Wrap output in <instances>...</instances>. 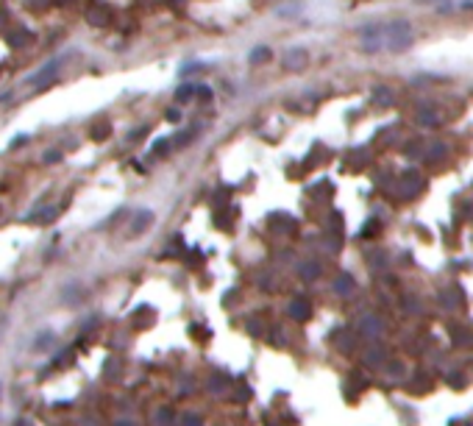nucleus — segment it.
Instances as JSON below:
<instances>
[{"mask_svg": "<svg viewBox=\"0 0 473 426\" xmlns=\"http://www.w3.org/2000/svg\"><path fill=\"white\" fill-rule=\"evenodd\" d=\"M53 72H56V62H50V64H45L39 72H33V76H31V84L36 86V90H39V86H45L47 81H50Z\"/></svg>", "mask_w": 473, "mask_h": 426, "instance_id": "obj_1", "label": "nucleus"}, {"mask_svg": "<svg viewBox=\"0 0 473 426\" xmlns=\"http://www.w3.org/2000/svg\"><path fill=\"white\" fill-rule=\"evenodd\" d=\"M31 42H33V34H28L25 28H17V31L8 34V45H14V48H25Z\"/></svg>", "mask_w": 473, "mask_h": 426, "instance_id": "obj_2", "label": "nucleus"}, {"mask_svg": "<svg viewBox=\"0 0 473 426\" xmlns=\"http://www.w3.org/2000/svg\"><path fill=\"white\" fill-rule=\"evenodd\" d=\"M28 3H31V6H36V8H45L47 3H53V0H28Z\"/></svg>", "mask_w": 473, "mask_h": 426, "instance_id": "obj_3", "label": "nucleus"}, {"mask_svg": "<svg viewBox=\"0 0 473 426\" xmlns=\"http://www.w3.org/2000/svg\"><path fill=\"white\" fill-rule=\"evenodd\" d=\"M56 159H61V154H58V150H50V154H45V162H56Z\"/></svg>", "mask_w": 473, "mask_h": 426, "instance_id": "obj_4", "label": "nucleus"}, {"mask_svg": "<svg viewBox=\"0 0 473 426\" xmlns=\"http://www.w3.org/2000/svg\"><path fill=\"white\" fill-rule=\"evenodd\" d=\"M3 22H6V12H3V8H0V26H3Z\"/></svg>", "mask_w": 473, "mask_h": 426, "instance_id": "obj_5", "label": "nucleus"}]
</instances>
